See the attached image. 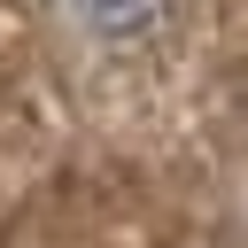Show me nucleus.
<instances>
[{
	"mask_svg": "<svg viewBox=\"0 0 248 248\" xmlns=\"http://www.w3.org/2000/svg\"><path fill=\"white\" fill-rule=\"evenodd\" d=\"M62 16L78 31H93L101 46H147L170 16V0H62Z\"/></svg>",
	"mask_w": 248,
	"mask_h": 248,
	"instance_id": "obj_1",
	"label": "nucleus"
}]
</instances>
